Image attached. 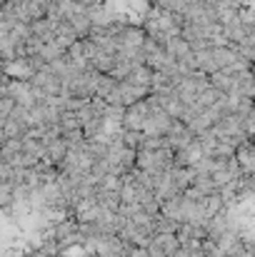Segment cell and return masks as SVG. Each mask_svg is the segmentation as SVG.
Segmentation results:
<instances>
[{
	"instance_id": "cell-1",
	"label": "cell",
	"mask_w": 255,
	"mask_h": 257,
	"mask_svg": "<svg viewBox=\"0 0 255 257\" xmlns=\"http://www.w3.org/2000/svg\"><path fill=\"white\" fill-rule=\"evenodd\" d=\"M15 202V187L8 180H0V210H10Z\"/></svg>"
}]
</instances>
